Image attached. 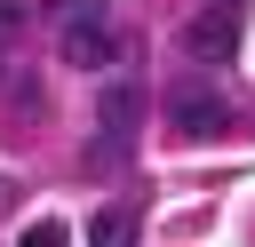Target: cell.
Listing matches in <instances>:
<instances>
[{
  "label": "cell",
  "mask_w": 255,
  "mask_h": 247,
  "mask_svg": "<svg viewBox=\"0 0 255 247\" xmlns=\"http://www.w3.org/2000/svg\"><path fill=\"white\" fill-rule=\"evenodd\" d=\"M56 16V56L72 72H96V64H120V40H112V8L104 0H48Z\"/></svg>",
  "instance_id": "6da1fadb"
},
{
  "label": "cell",
  "mask_w": 255,
  "mask_h": 247,
  "mask_svg": "<svg viewBox=\"0 0 255 247\" xmlns=\"http://www.w3.org/2000/svg\"><path fill=\"white\" fill-rule=\"evenodd\" d=\"M135 127H143V88H135V80H112V88H104V120H96V135H88V159H96V167H120L128 143H135Z\"/></svg>",
  "instance_id": "7a4b0ae2"
},
{
  "label": "cell",
  "mask_w": 255,
  "mask_h": 247,
  "mask_svg": "<svg viewBox=\"0 0 255 247\" xmlns=\"http://www.w3.org/2000/svg\"><path fill=\"white\" fill-rule=\"evenodd\" d=\"M167 127H175V135H191V143H207V135H223V127H231V104H223L207 80H183V88H167Z\"/></svg>",
  "instance_id": "3957f363"
},
{
  "label": "cell",
  "mask_w": 255,
  "mask_h": 247,
  "mask_svg": "<svg viewBox=\"0 0 255 247\" xmlns=\"http://www.w3.org/2000/svg\"><path fill=\"white\" fill-rule=\"evenodd\" d=\"M183 56L191 64H231L239 56V24L231 16H191L183 24Z\"/></svg>",
  "instance_id": "277c9868"
},
{
  "label": "cell",
  "mask_w": 255,
  "mask_h": 247,
  "mask_svg": "<svg viewBox=\"0 0 255 247\" xmlns=\"http://www.w3.org/2000/svg\"><path fill=\"white\" fill-rule=\"evenodd\" d=\"M88 247H135V215H128V207H104V215L88 223Z\"/></svg>",
  "instance_id": "5b68a950"
},
{
  "label": "cell",
  "mask_w": 255,
  "mask_h": 247,
  "mask_svg": "<svg viewBox=\"0 0 255 247\" xmlns=\"http://www.w3.org/2000/svg\"><path fill=\"white\" fill-rule=\"evenodd\" d=\"M24 24H32V0H0V48H8Z\"/></svg>",
  "instance_id": "8992f818"
},
{
  "label": "cell",
  "mask_w": 255,
  "mask_h": 247,
  "mask_svg": "<svg viewBox=\"0 0 255 247\" xmlns=\"http://www.w3.org/2000/svg\"><path fill=\"white\" fill-rule=\"evenodd\" d=\"M24 247H64V223H32V231H24Z\"/></svg>",
  "instance_id": "52a82bcc"
}]
</instances>
